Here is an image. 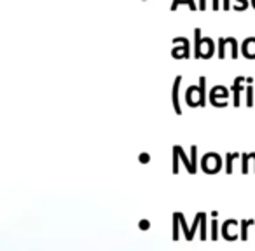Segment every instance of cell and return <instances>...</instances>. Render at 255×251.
Returning a JSON list of instances; mask_svg holds the SVG:
<instances>
[{
  "mask_svg": "<svg viewBox=\"0 0 255 251\" xmlns=\"http://www.w3.org/2000/svg\"><path fill=\"white\" fill-rule=\"evenodd\" d=\"M250 223H254V220H243V222H241V239L243 241L247 239V229Z\"/></svg>",
  "mask_w": 255,
  "mask_h": 251,
  "instance_id": "obj_6",
  "label": "cell"
},
{
  "mask_svg": "<svg viewBox=\"0 0 255 251\" xmlns=\"http://www.w3.org/2000/svg\"><path fill=\"white\" fill-rule=\"evenodd\" d=\"M205 213H203V216H201V239H206V227H205Z\"/></svg>",
  "mask_w": 255,
  "mask_h": 251,
  "instance_id": "obj_8",
  "label": "cell"
},
{
  "mask_svg": "<svg viewBox=\"0 0 255 251\" xmlns=\"http://www.w3.org/2000/svg\"><path fill=\"white\" fill-rule=\"evenodd\" d=\"M173 218H175V230H173V239H178V223H180V222H178V216H177V213H175V216H173Z\"/></svg>",
  "mask_w": 255,
  "mask_h": 251,
  "instance_id": "obj_9",
  "label": "cell"
},
{
  "mask_svg": "<svg viewBox=\"0 0 255 251\" xmlns=\"http://www.w3.org/2000/svg\"><path fill=\"white\" fill-rule=\"evenodd\" d=\"M212 239H217V222H212Z\"/></svg>",
  "mask_w": 255,
  "mask_h": 251,
  "instance_id": "obj_11",
  "label": "cell"
},
{
  "mask_svg": "<svg viewBox=\"0 0 255 251\" xmlns=\"http://www.w3.org/2000/svg\"><path fill=\"white\" fill-rule=\"evenodd\" d=\"M182 82V77H177L175 81V85H173V105H175V110L177 113H182V108H180V103H178V84Z\"/></svg>",
  "mask_w": 255,
  "mask_h": 251,
  "instance_id": "obj_3",
  "label": "cell"
},
{
  "mask_svg": "<svg viewBox=\"0 0 255 251\" xmlns=\"http://www.w3.org/2000/svg\"><path fill=\"white\" fill-rule=\"evenodd\" d=\"M224 7H226V9L229 7V4H227V0H226V2H224Z\"/></svg>",
  "mask_w": 255,
  "mask_h": 251,
  "instance_id": "obj_12",
  "label": "cell"
},
{
  "mask_svg": "<svg viewBox=\"0 0 255 251\" xmlns=\"http://www.w3.org/2000/svg\"><path fill=\"white\" fill-rule=\"evenodd\" d=\"M252 103H254V92H252V87H248V101H247V105L252 106Z\"/></svg>",
  "mask_w": 255,
  "mask_h": 251,
  "instance_id": "obj_10",
  "label": "cell"
},
{
  "mask_svg": "<svg viewBox=\"0 0 255 251\" xmlns=\"http://www.w3.org/2000/svg\"><path fill=\"white\" fill-rule=\"evenodd\" d=\"M194 35H196V54H198V58H201V53H199V47H201L203 40H199V35H201V30L196 28L194 30Z\"/></svg>",
  "mask_w": 255,
  "mask_h": 251,
  "instance_id": "obj_5",
  "label": "cell"
},
{
  "mask_svg": "<svg viewBox=\"0 0 255 251\" xmlns=\"http://www.w3.org/2000/svg\"><path fill=\"white\" fill-rule=\"evenodd\" d=\"M173 150L178 154V156L182 157V161H184V164H185V167H187V169H189V173H196V167L192 166V161H189V159H187V156H185V154H184V150H182L180 147H175Z\"/></svg>",
  "mask_w": 255,
  "mask_h": 251,
  "instance_id": "obj_2",
  "label": "cell"
},
{
  "mask_svg": "<svg viewBox=\"0 0 255 251\" xmlns=\"http://www.w3.org/2000/svg\"><path fill=\"white\" fill-rule=\"evenodd\" d=\"M205 77L199 79V87H198V96H199V105H205ZM192 92H196V87H191L187 91V103L189 105H194V99H192Z\"/></svg>",
  "mask_w": 255,
  "mask_h": 251,
  "instance_id": "obj_1",
  "label": "cell"
},
{
  "mask_svg": "<svg viewBox=\"0 0 255 251\" xmlns=\"http://www.w3.org/2000/svg\"><path fill=\"white\" fill-rule=\"evenodd\" d=\"M243 81V79H236V81H234V105H240V89H241V85H240V82Z\"/></svg>",
  "mask_w": 255,
  "mask_h": 251,
  "instance_id": "obj_4",
  "label": "cell"
},
{
  "mask_svg": "<svg viewBox=\"0 0 255 251\" xmlns=\"http://www.w3.org/2000/svg\"><path fill=\"white\" fill-rule=\"evenodd\" d=\"M219 42H220V46H219V58H224V54H226V42H227V39L226 40L220 39Z\"/></svg>",
  "mask_w": 255,
  "mask_h": 251,
  "instance_id": "obj_7",
  "label": "cell"
}]
</instances>
